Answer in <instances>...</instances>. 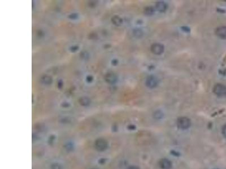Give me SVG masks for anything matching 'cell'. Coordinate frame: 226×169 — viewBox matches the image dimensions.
Listing matches in <instances>:
<instances>
[{"label":"cell","instance_id":"obj_1","mask_svg":"<svg viewBox=\"0 0 226 169\" xmlns=\"http://www.w3.org/2000/svg\"><path fill=\"white\" fill-rule=\"evenodd\" d=\"M176 125L180 129H188L191 125V121L188 117H181L177 119Z\"/></svg>","mask_w":226,"mask_h":169},{"label":"cell","instance_id":"obj_2","mask_svg":"<svg viewBox=\"0 0 226 169\" xmlns=\"http://www.w3.org/2000/svg\"><path fill=\"white\" fill-rule=\"evenodd\" d=\"M213 92L219 97L226 96V86L222 83L216 84L213 88Z\"/></svg>","mask_w":226,"mask_h":169},{"label":"cell","instance_id":"obj_3","mask_svg":"<svg viewBox=\"0 0 226 169\" xmlns=\"http://www.w3.org/2000/svg\"><path fill=\"white\" fill-rule=\"evenodd\" d=\"M94 146L98 151L104 152L108 148V142L104 139H98L95 141Z\"/></svg>","mask_w":226,"mask_h":169},{"label":"cell","instance_id":"obj_4","mask_svg":"<svg viewBox=\"0 0 226 169\" xmlns=\"http://www.w3.org/2000/svg\"><path fill=\"white\" fill-rule=\"evenodd\" d=\"M164 50H165L164 46L163 45H162L161 43H153V45H151V53L157 55H159L163 54V53L164 52Z\"/></svg>","mask_w":226,"mask_h":169},{"label":"cell","instance_id":"obj_5","mask_svg":"<svg viewBox=\"0 0 226 169\" xmlns=\"http://www.w3.org/2000/svg\"><path fill=\"white\" fill-rule=\"evenodd\" d=\"M145 84L146 86L151 88L153 89L155 87L157 86L158 84V80L156 77L154 76H150L147 77V79L145 81Z\"/></svg>","mask_w":226,"mask_h":169},{"label":"cell","instance_id":"obj_6","mask_svg":"<svg viewBox=\"0 0 226 169\" xmlns=\"http://www.w3.org/2000/svg\"><path fill=\"white\" fill-rule=\"evenodd\" d=\"M159 166L161 169H171L172 168V162L167 158H163L159 161Z\"/></svg>","mask_w":226,"mask_h":169},{"label":"cell","instance_id":"obj_7","mask_svg":"<svg viewBox=\"0 0 226 169\" xmlns=\"http://www.w3.org/2000/svg\"><path fill=\"white\" fill-rule=\"evenodd\" d=\"M215 33L216 36L222 39H226V27L221 26L217 28L215 31Z\"/></svg>","mask_w":226,"mask_h":169},{"label":"cell","instance_id":"obj_8","mask_svg":"<svg viewBox=\"0 0 226 169\" xmlns=\"http://www.w3.org/2000/svg\"><path fill=\"white\" fill-rule=\"evenodd\" d=\"M167 5L163 1H158L155 5V8L157 10L160 12H164L167 9Z\"/></svg>","mask_w":226,"mask_h":169},{"label":"cell","instance_id":"obj_9","mask_svg":"<svg viewBox=\"0 0 226 169\" xmlns=\"http://www.w3.org/2000/svg\"><path fill=\"white\" fill-rule=\"evenodd\" d=\"M65 148L67 151L71 152L74 150V149L75 148V145L72 142L69 141V142H67L66 144H65Z\"/></svg>","mask_w":226,"mask_h":169},{"label":"cell","instance_id":"obj_10","mask_svg":"<svg viewBox=\"0 0 226 169\" xmlns=\"http://www.w3.org/2000/svg\"><path fill=\"white\" fill-rule=\"evenodd\" d=\"M154 13H155V9L151 6L146 7L144 10L145 14L147 15H151L154 14Z\"/></svg>","mask_w":226,"mask_h":169},{"label":"cell","instance_id":"obj_11","mask_svg":"<svg viewBox=\"0 0 226 169\" xmlns=\"http://www.w3.org/2000/svg\"><path fill=\"white\" fill-rule=\"evenodd\" d=\"M50 169H63V167L61 164L56 162L51 165Z\"/></svg>","mask_w":226,"mask_h":169},{"label":"cell","instance_id":"obj_12","mask_svg":"<svg viewBox=\"0 0 226 169\" xmlns=\"http://www.w3.org/2000/svg\"><path fill=\"white\" fill-rule=\"evenodd\" d=\"M55 139H56V138L53 135L49 137V140H48V142H49V144H53L54 141H55Z\"/></svg>","mask_w":226,"mask_h":169},{"label":"cell","instance_id":"obj_13","mask_svg":"<svg viewBox=\"0 0 226 169\" xmlns=\"http://www.w3.org/2000/svg\"><path fill=\"white\" fill-rule=\"evenodd\" d=\"M222 133L223 135L226 138V124L223 126Z\"/></svg>","mask_w":226,"mask_h":169},{"label":"cell","instance_id":"obj_14","mask_svg":"<svg viewBox=\"0 0 226 169\" xmlns=\"http://www.w3.org/2000/svg\"><path fill=\"white\" fill-rule=\"evenodd\" d=\"M105 161H106V160H105V158H100V159H99V160H98V163H99L100 164L103 165V164H104Z\"/></svg>","mask_w":226,"mask_h":169},{"label":"cell","instance_id":"obj_15","mask_svg":"<svg viewBox=\"0 0 226 169\" xmlns=\"http://www.w3.org/2000/svg\"><path fill=\"white\" fill-rule=\"evenodd\" d=\"M127 169H139V168L136 166H130Z\"/></svg>","mask_w":226,"mask_h":169},{"label":"cell","instance_id":"obj_16","mask_svg":"<svg viewBox=\"0 0 226 169\" xmlns=\"http://www.w3.org/2000/svg\"></svg>","mask_w":226,"mask_h":169}]
</instances>
